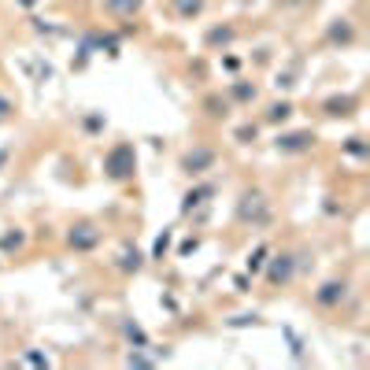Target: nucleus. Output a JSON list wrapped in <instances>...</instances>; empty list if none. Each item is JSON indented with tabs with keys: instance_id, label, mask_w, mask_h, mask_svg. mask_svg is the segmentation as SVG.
<instances>
[{
	"instance_id": "13",
	"label": "nucleus",
	"mask_w": 370,
	"mask_h": 370,
	"mask_svg": "<svg viewBox=\"0 0 370 370\" xmlns=\"http://www.w3.org/2000/svg\"><path fill=\"white\" fill-rule=\"evenodd\" d=\"M355 108V96H330V101L322 104V115L326 119H348Z\"/></svg>"
},
{
	"instance_id": "14",
	"label": "nucleus",
	"mask_w": 370,
	"mask_h": 370,
	"mask_svg": "<svg viewBox=\"0 0 370 370\" xmlns=\"http://www.w3.org/2000/svg\"><path fill=\"white\" fill-rule=\"evenodd\" d=\"M170 8H174L178 19L189 23V19H196V15L204 11V0H170Z\"/></svg>"
},
{
	"instance_id": "18",
	"label": "nucleus",
	"mask_w": 370,
	"mask_h": 370,
	"mask_svg": "<svg viewBox=\"0 0 370 370\" xmlns=\"http://www.w3.org/2000/svg\"><path fill=\"white\" fill-rule=\"evenodd\" d=\"M234 41V26H215V30L208 34V45L215 49V45H230Z\"/></svg>"
},
{
	"instance_id": "9",
	"label": "nucleus",
	"mask_w": 370,
	"mask_h": 370,
	"mask_svg": "<svg viewBox=\"0 0 370 370\" xmlns=\"http://www.w3.org/2000/svg\"><path fill=\"white\" fill-rule=\"evenodd\" d=\"M208 196H215V185H211V181H200V185H193V189L181 196V211H185V215H189L193 208H204V204H208Z\"/></svg>"
},
{
	"instance_id": "5",
	"label": "nucleus",
	"mask_w": 370,
	"mask_h": 370,
	"mask_svg": "<svg viewBox=\"0 0 370 370\" xmlns=\"http://www.w3.org/2000/svg\"><path fill=\"white\" fill-rule=\"evenodd\" d=\"M104 241V230L96 222H75L67 230V248L70 252H93Z\"/></svg>"
},
{
	"instance_id": "19",
	"label": "nucleus",
	"mask_w": 370,
	"mask_h": 370,
	"mask_svg": "<svg viewBox=\"0 0 370 370\" xmlns=\"http://www.w3.org/2000/svg\"><path fill=\"white\" fill-rule=\"evenodd\" d=\"M340 148H345L348 155H355V160H366V152H370V148L363 145V137H348V141H345V145H340Z\"/></svg>"
},
{
	"instance_id": "25",
	"label": "nucleus",
	"mask_w": 370,
	"mask_h": 370,
	"mask_svg": "<svg viewBox=\"0 0 370 370\" xmlns=\"http://www.w3.org/2000/svg\"><path fill=\"white\" fill-rule=\"evenodd\" d=\"M23 4H26V8H34V0H23Z\"/></svg>"
},
{
	"instance_id": "6",
	"label": "nucleus",
	"mask_w": 370,
	"mask_h": 370,
	"mask_svg": "<svg viewBox=\"0 0 370 370\" xmlns=\"http://www.w3.org/2000/svg\"><path fill=\"white\" fill-rule=\"evenodd\" d=\"M315 141H319L315 130H289V134H278L274 148H278L281 155H304V152L315 148Z\"/></svg>"
},
{
	"instance_id": "4",
	"label": "nucleus",
	"mask_w": 370,
	"mask_h": 370,
	"mask_svg": "<svg viewBox=\"0 0 370 370\" xmlns=\"http://www.w3.org/2000/svg\"><path fill=\"white\" fill-rule=\"evenodd\" d=\"M263 270H267V286L270 289H278V286H289V281L296 278V255L293 252H278L274 260H267L263 263Z\"/></svg>"
},
{
	"instance_id": "20",
	"label": "nucleus",
	"mask_w": 370,
	"mask_h": 370,
	"mask_svg": "<svg viewBox=\"0 0 370 370\" xmlns=\"http://www.w3.org/2000/svg\"><path fill=\"white\" fill-rule=\"evenodd\" d=\"M23 245H26V234H23V230H15V234H4V237H0V248H4V252H11V248L19 252Z\"/></svg>"
},
{
	"instance_id": "10",
	"label": "nucleus",
	"mask_w": 370,
	"mask_h": 370,
	"mask_svg": "<svg viewBox=\"0 0 370 370\" xmlns=\"http://www.w3.org/2000/svg\"><path fill=\"white\" fill-rule=\"evenodd\" d=\"M104 11L111 19H134L141 8H145V0H101Z\"/></svg>"
},
{
	"instance_id": "21",
	"label": "nucleus",
	"mask_w": 370,
	"mask_h": 370,
	"mask_svg": "<svg viewBox=\"0 0 370 370\" xmlns=\"http://www.w3.org/2000/svg\"><path fill=\"white\" fill-rule=\"evenodd\" d=\"M234 137H237V145H252V141L260 137V126H252V122H248V126H241Z\"/></svg>"
},
{
	"instance_id": "11",
	"label": "nucleus",
	"mask_w": 370,
	"mask_h": 370,
	"mask_svg": "<svg viewBox=\"0 0 370 370\" xmlns=\"http://www.w3.org/2000/svg\"><path fill=\"white\" fill-rule=\"evenodd\" d=\"M200 111L208 119H215V122H222L226 115H230V101H226L222 93H208L204 101H200Z\"/></svg>"
},
{
	"instance_id": "22",
	"label": "nucleus",
	"mask_w": 370,
	"mask_h": 370,
	"mask_svg": "<svg viewBox=\"0 0 370 370\" xmlns=\"http://www.w3.org/2000/svg\"><path fill=\"white\" fill-rule=\"evenodd\" d=\"M11 115H15V101L8 93H0V122H8Z\"/></svg>"
},
{
	"instance_id": "2",
	"label": "nucleus",
	"mask_w": 370,
	"mask_h": 370,
	"mask_svg": "<svg viewBox=\"0 0 370 370\" xmlns=\"http://www.w3.org/2000/svg\"><path fill=\"white\" fill-rule=\"evenodd\" d=\"M237 222L245 226H267L270 222V200L263 189H245L237 200Z\"/></svg>"
},
{
	"instance_id": "7",
	"label": "nucleus",
	"mask_w": 370,
	"mask_h": 370,
	"mask_svg": "<svg viewBox=\"0 0 370 370\" xmlns=\"http://www.w3.org/2000/svg\"><path fill=\"white\" fill-rule=\"evenodd\" d=\"M345 296H348V281L345 278H330V281H322V286L315 289V307L333 311V307L345 304Z\"/></svg>"
},
{
	"instance_id": "3",
	"label": "nucleus",
	"mask_w": 370,
	"mask_h": 370,
	"mask_svg": "<svg viewBox=\"0 0 370 370\" xmlns=\"http://www.w3.org/2000/svg\"><path fill=\"white\" fill-rule=\"evenodd\" d=\"M215 163H219V152L211 148V145H193V148H185L181 152V160H178V170L185 178H204L208 170H215Z\"/></svg>"
},
{
	"instance_id": "24",
	"label": "nucleus",
	"mask_w": 370,
	"mask_h": 370,
	"mask_svg": "<svg viewBox=\"0 0 370 370\" xmlns=\"http://www.w3.org/2000/svg\"><path fill=\"white\" fill-rule=\"evenodd\" d=\"M255 322H260V315H234L226 326H255Z\"/></svg>"
},
{
	"instance_id": "17",
	"label": "nucleus",
	"mask_w": 370,
	"mask_h": 370,
	"mask_svg": "<svg viewBox=\"0 0 370 370\" xmlns=\"http://www.w3.org/2000/svg\"><path fill=\"white\" fill-rule=\"evenodd\" d=\"M267 255H270V245H255V252L248 255V274H263V263H267Z\"/></svg>"
},
{
	"instance_id": "12",
	"label": "nucleus",
	"mask_w": 370,
	"mask_h": 370,
	"mask_svg": "<svg viewBox=\"0 0 370 370\" xmlns=\"http://www.w3.org/2000/svg\"><path fill=\"white\" fill-rule=\"evenodd\" d=\"M326 41H330V45H352V41H355V26L348 19H333L330 30H326Z\"/></svg>"
},
{
	"instance_id": "23",
	"label": "nucleus",
	"mask_w": 370,
	"mask_h": 370,
	"mask_svg": "<svg viewBox=\"0 0 370 370\" xmlns=\"http://www.w3.org/2000/svg\"><path fill=\"white\" fill-rule=\"evenodd\" d=\"M167 245H170V230H163L160 237H155V248H152V260H163V252H167Z\"/></svg>"
},
{
	"instance_id": "1",
	"label": "nucleus",
	"mask_w": 370,
	"mask_h": 370,
	"mask_svg": "<svg viewBox=\"0 0 370 370\" xmlns=\"http://www.w3.org/2000/svg\"><path fill=\"white\" fill-rule=\"evenodd\" d=\"M137 174V152L130 141H115L108 152H104V178L111 185H122Z\"/></svg>"
},
{
	"instance_id": "15",
	"label": "nucleus",
	"mask_w": 370,
	"mask_h": 370,
	"mask_svg": "<svg viewBox=\"0 0 370 370\" xmlns=\"http://www.w3.org/2000/svg\"><path fill=\"white\" fill-rule=\"evenodd\" d=\"M255 96H260V89H255V85H248V82H234V85H230V101H237V104H252Z\"/></svg>"
},
{
	"instance_id": "16",
	"label": "nucleus",
	"mask_w": 370,
	"mask_h": 370,
	"mask_svg": "<svg viewBox=\"0 0 370 370\" xmlns=\"http://www.w3.org/2000/svg\"><path fill=\"white\" fill-rule=\"evenodd\" d=\"M289 115H293V104H289V101H278V104H270V108H267L263 122H270V126H274V122H286Z\"/></svg>"
},
{
	"instance_id": "8",
	"label": "nucleus",
	"mask_w": 370,
	"mask_h": 370,
	"mask_svg": "<svg viewBox=\"0 0 370 370\" xmlns=\"http://www.w3.org/2000/svg\"><path fill=\"white\" fill-rule=\"evenodd\" d=\"M145 260H148V255L141 252L137 245H122L119 260H115V270H119V274H126V278H130V274H141V270H145Z\"/></svg>"
}]
</instances>
